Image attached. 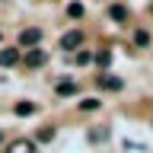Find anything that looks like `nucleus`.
Here are the masks:
<instances>
[{"label": "nucleus", "instance_id": "obj_1", "mask_svg": "<svg viewBox=\"0 0 153 153\" xmlns=\"http://www.w3.org/2000/svg\"><path fill=\"white\" fill-rule=\"evenodd\" d=\"M38 42H42V29H22V32H19V45L35 48Z\"/></svg>", "mask_w": 153, "mask_h": 153}, {"label": "nucleus", "instance_id": "obj_2", "mask_svg": "<svg viewBox=\"0 0 153 153\" xmlns=\"http://www.w3.org/2000/svg\"><path fill=\"white\" fill-rule=\"evenodd\" d=\"M83 45V32H80V29H74V32H67L64 38H61V48H64V51H74V48H80Z\"/></svg>", "mask_w": 153, "mask_h": 153}, {"label": "nucleus", "instance_id": "obj_3", "mask_svg": "<svg viewBox=\"0 0 153 153\" xmlns=\"http://www.w3.org/2000/svg\"><path fill=\"white\" fill-rule=\"evenodd\" d=\"M48 61V51H42V48H32L26 54V67H42Z\"/></svg>", "mask_w": 153, "mask_h": 153}, {"label": "nucleus", "instance_id": "obj_4", "mask_svg": "<svg viewBox=\"0 0 153 153\" xmlns=\"http://www.w3.org/2000/svg\"><path fill=\"white\" fill-rule=\"evenodd\" d=\"M19 64V51L16 48H3L0 51V67H16Z\"/></svg>", "mask_w": 153, "mask_h": 153}, {"label": "nucleus", "instance_id": "obj_5", "mask_svg": "<svg viewBox=\"0 0 153 153\" xmlns=\"http://www.w3.org/2000/svg\"><path fill=\"white\" fill-rule=\"evenodd\" d=\"M7 153H35V143L32 140H13L7 147Z\"/></svg>", "mask_w": 153, "mask_h": 153}, {"label": "nucleus", "instance_id": "obj_6", "mask_svg": "<svg viewBox=\"0 0 153 153\" xmlns=\"http://www.w3.org/2000/svg\"><path fill=\"white\" fill-rule=\"evenodd\" d=\"M99 86H105V89H115V93H118V89L124 86V80H118V76H112V74H105V76H99Z\"/></svg>", "mask_w": 153, "mask_h": 153}, {"label": "nucleus", "instance_id": "obj_7", "mask_svg": "<svg viewBox=\"0 0 153 153\" xmlns=\"http://www.w3.org/2000/svg\"><path fill=\"white\" fill-rule=\"evenodd\" d=\"M108 16H112V19H115V22H128V10H124V7H121V3H115V7H112V10H108Z\"/></svg>", "mask_w": 153, "mask_h": 153}, {"label": "nucleus", "instance_id": "obj_8", "mask_svg": "<svg viewBox=\"0 0 153 153\" xmlns=\"http://www.w3.org/2000/svg\"><path fill=\"white\" fill-rule=\"evenodd\" d=\"M74 93H76L74 80H61V83H57V96H74Z\"/></svg>", "mask_w": 153, "mask_h": 153}, {"label": "nucleus", "instance_id": "obj_9", "mask_svg": "<svg viewBox=\"0 0 153 153\" xmlns=\"http://www.w3.org/2000/svg\"><path fill=\"white\" fill-rule=\"evenodd\" d=\"M99 99H93V96H89V99H83V102H80V108H83V112H96V108H99Z\"/></svg>", "mask_w": 153, "mask_h": 153}, {"label": "nucleus", "instance_id": "obj_10", "mask_svg": "<svg viewBox=\"0 0 153 153\" xmlns=\"http://www.w3.org/2000/svg\"><path fill=\"white\" fill-rule=\"evenodd\" d=\"M16 115H35V105H32V102H19L16 105Z\"/></svg>", "mask_w": 153, "mask_h": 153}, {"label": "nucleus", "instance_id": "obj_11", "mask_svg": "<svg viewBox=\"0 0 153 153\" xmlns=\"http://www.w3.org/2000/svg\"><path fill=\"white\" fill-rule=\"evenodd\" d=\"M67 16L80 19V16H83V3H70V7H67Z\"/></svg>", "mask_w": 153, "mask_h": 153}, {"label": "nucleus", "instance_id": "obj_12", "mask_svg": "<svg viewBox=\"0 0 153 153\" xmlns=\"http://www.w3.org/2000/svg\"><path fill=\"white\" fill-rule=\"evenodd\" d=\"M96 64H99V67H108V64H112V54H108V51H99V54H96Z\"/></svg>", "mask_w": 153, "mask_h": 153}, {"label": "nucleus", "instance_id": "obj_13", "mask_svg": "<svg viewBox=\"0 0 153 153\" xmlns=\"http://www.w3.org/2000/svg\"><path fill=\"white\" fill-rule=\"evenodd\" d=\"M134 42H137V45H147V42H150V35H147L143 29H137V32H134Z\"/></svg>", "mask_w": 153, "mask_h": 153}, {"label": "nucleus", "instance_id": "obj_14", "mask_svg": "<svg viewBox=\"0 0 153 153\" xmlns=\"http://www.w3.org/2000/svg\"><path fill=\"white\" fill-rule=\"evenodd\" d=\"M51 137H54V128H42L38 131V140H51Z\"/></svg>", "mask_w": 153, "mask_h": 153}, {"label": "nucleus", "instance_id": "obj_15", "mask_svg": "<svg viewBox=\"0 0 153 153\" xmlns=\"http://www.w3.org/2000/svg\"><path fill=\"white\" fill-rule=\"evenodd\" d=\"M89 137H93V140H108V128H102V131H93Z\"/></svg>", "mask_w": 153, "mask_h": 153}, {"label": "nucleus", "instance_id": "obj_16", "mask_svg": "<svg viewBox=\"0 0 153 153\" xmlns=\"http://www.w3.org/2000/svg\"><path fill=\"white\" fill-rule=\"evenodd\" d=\"M89 61H93V54H86V51H83V54H76V64H89Z\"/></svg>", "mask_w": 153, "mask_h": 153}, {"label": "nucleus", "instance_id": "obj_17", "mask_svg": "<svg viewBox=\"0 0 153 153\" xmlns=\"http://www.w3.org/2000/svg\"><path fill=\"white\" fill-rule=\"evenodd\" d=\"M147 13H150V16H153V0H150V7H147Z\"/></svg>", "mask_w": 153, "mask_h": 153}, {"label": "nucleus", "instance_id": "obj_18", "mask_svg": "<svg viewBox=\"0 0 153 153\" xmlns=\"http://www.w3.org/2000/svg\"><path fill=\"white\" fill-rule=\"evenodd\" d=\"M0 140H3V131H0Z\"/></svg>", "mask_w": 153, "mask_h": 153}]
</instances>
